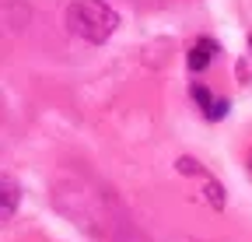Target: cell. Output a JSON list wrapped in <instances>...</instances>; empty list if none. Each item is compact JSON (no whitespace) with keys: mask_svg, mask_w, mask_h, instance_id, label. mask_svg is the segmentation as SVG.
Masks as SVG:
<instances>
[{"mask_svg":"<svg viewBox=\"0 0 252 242\" xmlns=\"http://www.w3.org/2000/svg\"><path fill=\"white\" fill-rule=\"evenodd\" d=\"M214 56H217V42L203 35V39L193 42V49H189V56H186V64H189V70L200 74V70H207V67L214 64Z\"/></svg>","mask_w":252,"mask_h":242,"instance_id":"7a4b0ae2","label":"cell"},{"mask_svg":"<svg viewBox=\"0 0 252 242\" xmlns=\"http://www.w3.org/2000/svg\"><path fill=\"white\" fill-rule=\"evenodd\" d=\"M175 172H179V175H207V169H203L196 158H186V155L175 162Z\"/></svg>","mask_w":252,"mask_h":242,"instance_id":"5b68a950","label":"cell"},{"mask_svg":"<svg viewBox=\"0 0 252 242\" xmlns=\"http://www.w3.org/2000/svg\"><path fill=\"white\" fill-rule=\"evenodd\" d=\"M67 28H70V35L98 46V42L112 39V32L119 28V14L105 0H74L67 7Z\"/></svg>","mask_w":252,"mask_h":242,"instance_id":"6da1fadb","label":"cell"},{"mask_svg":"<svg viewBox=\"0 0 252 242\" xmlns=\"http://www.w3.org/2000/svg\"><path fill=\"white\" fill-rule=\"evenodd\" d=\"M249 169H252V155H249Z\"/></svg>","mask_w":252,"mask_h":242,"instance_id":"ba28073f","label":"cell"},{"mask_svg":"<svg viewBox=\"0 0 252 242\" xmlns=\"http://www.w3.org/2000/svg\"><path fill=\"white\" fill-rule=\"evenodd\" d=\"M193 99H196V105L203 109V116H207V112L214 109V95L207 92V88H203V84H193Z\"/></svg>","mask_w":252,"mask_h":242,"instance_id":"8992f818","label":"cell"},{"mask_svg":"<svg viewBox=\"0 0 252 242\" xmlns=\"http://www.w3.org/2000/svg\"><path fill=\"white\" fill-rule=\"evenodd\" d=\"M224 116H228V102H224V99H217L214 109L207 112V119H224Z\"/></svg>","mask_w":252,"mask_h":242,"instance_id":"52a82bcc","label":"cell"},{"mask_svg":"<svg viewBox=\"0 0 252 242\" xmlns=\"http://www.w3.org/2000/svg\"><path fill=\"white\" fill-rule=\"evenodd\" d=\"M203 197H207V204H210L214 210H220V207H224V200H228V197H224V186H220L217 179H210V175H207V186H203Z\"/></svg>","mask_w":252,"mask_h":242,"instance_id":"277c9868","label":"cell"},{"mask_svg":"<svg viewBox=\"0 0 252 242\" xmlns=\"http://www.w3.org/2000/svg\"><path fill=\"white\" fill-rule=\"evenodd\" d=\"M18 204H21V186L11 175H4V221H11L18 214Z\"/></svg>","mask_w":252,"mask_h":242,"instance_id":"3957f363","label":"cell"}]
</instances>
